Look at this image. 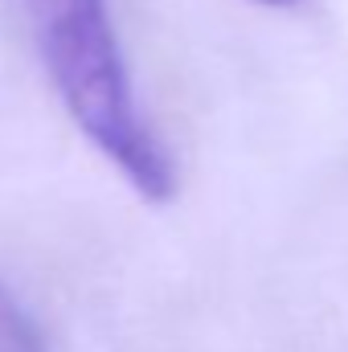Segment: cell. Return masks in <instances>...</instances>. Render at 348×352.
I'll return each instance as SVG.
<instances>
[{
	"label": "cell",
	"mask_w": 348,
	"mask_h": 352,
	"mask_svg": "<svg viewBox=\"0 0 348 352\" xmlns=\"http://www.w3.org/2000/svg\"><path fill=\"white\" fill-rule=\"evenodd\" d=\"M66 115L152 205L176 197V168L140 111L107 0H21Z\"/></svg>",
	"instance_id": "obj_1"
},
{
	"label": "cell",
	"mask_w": 348,
	"mask_h": 352,
	"mask_svg": "<svg viewBox=\"0 0 348 352\" xmlns=\"http://www.w3.org/2000/svg\"><path fill=\"white\" fill-rule=\"evenodd\" d=\"M0 352H45L33 316L21 307V299H12L4 283H0Z\"/></svg>",
	"instance_id": "obj_2"
},
{
	"label": "cell",
	"mask_w": 348,
	"mask_h": 352,
	"mask_svg": "<svg viewBox=\"0 0 348 352\" xmlns=\"http://www.w3.org/2000/svg\"><path fill=\"white\" fill-rule=\"evenodd\" d=\"M259 4H270V8H283V4H295V0H259Z\"/></svg>",
	"instance_id": "obj_3"
}]
</instances>
